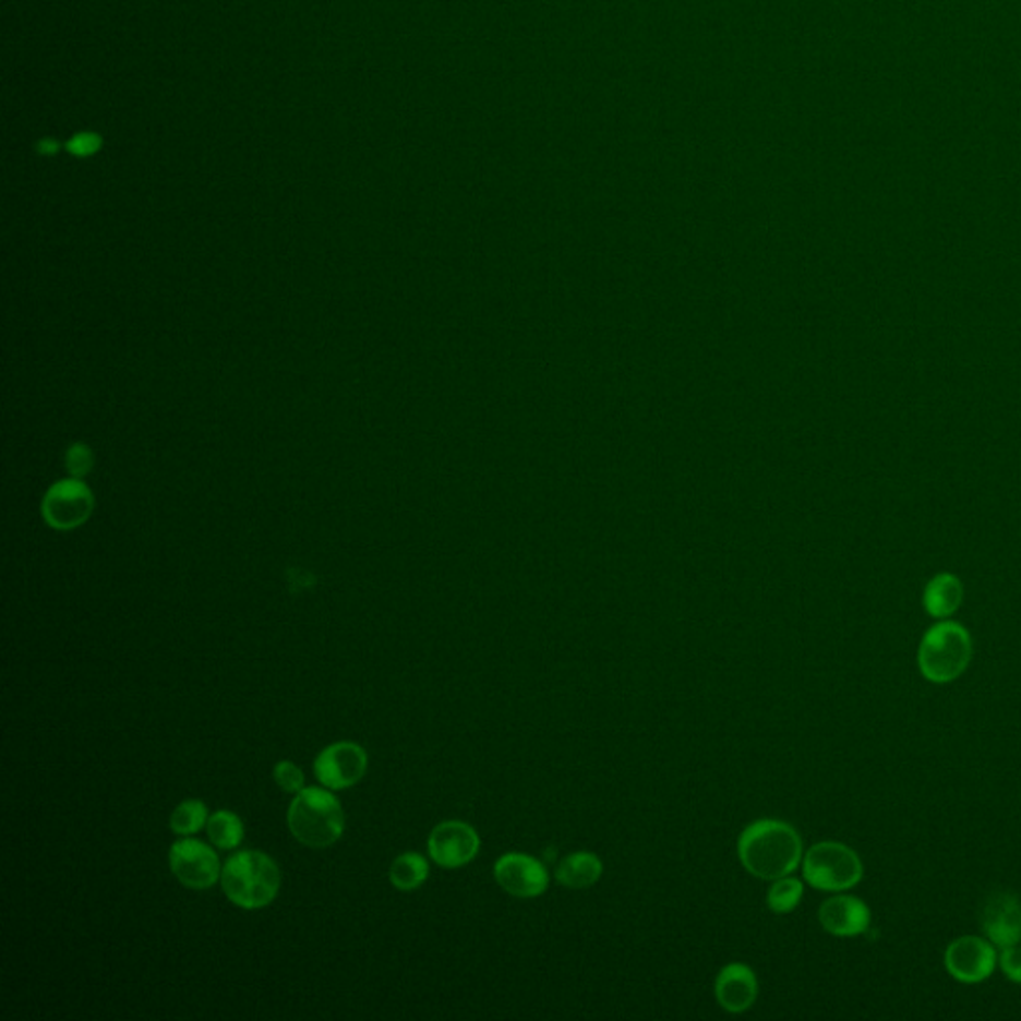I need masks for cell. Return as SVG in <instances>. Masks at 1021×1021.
Segmentation results:
<instances>
[{
  "label": "cell",
  "instance_id": "1",
  "mask_svg": "<svg viewBox=\"0 0 1021 1021\" xmlns=\"http://www.w3.org/2000/svg\"><path fill=\"white\" fill-rule=\"evenodd\" d=\"M738 858L753 876L774 882L798 868L801 836L782 820H758L738 838Z\"/></svg>",
  "mask_w": 1021,
  "mask_h": 1021
},
{
  "label": "cell",
  "instance_id": "2",
  "mask_svg": "<svg viewBox=\"0 0 1021 1021\" xmlns=\"http://www.w3.org/2000/svg\"><path fill=\"white\" fill-rule=\"evenodd\" d=\"M221 890L232 904L257 910L276 900L281 886L279 866L264 852L240 850L221 868Z\"/></svg>",
  "mask_w": 1021,
  "mask_h": 1021
},
{
  "label": "cell",
  "instance_id": "3",
  "mask_svg": "<svg viewBox=\"0 0 1021 1021\" xmlns=\"http://www.w3.org/2000/svg\"><path fill=\"white\" fill-rule=\"evenodd\" d=\"M974 657V642L970 630L941 618L929 627L917 649V666L922 676L934 685H948L960 678Z\"/></svg>",
  "mask_w": 1021,
  "mask_h": 1021
},
{
  "label": "cell",
  "instance_id": "4",
  "mask_svg": "<svg viewBox=\"0 0 1021 1021\" xmlns=\"http://www.w3.org/2000/svg\"><path fill=\"white\" fill-rule=\"evenodd\" d=\"M291 834L303 846L329 848L344 834L346 818L341 804L329 790L303 786L291 801L288 810Z\"/></svg>",
  "mask_w": 1021,
  "mask_h": 1021
},
{
  "label": "cell",
  "instance_id": "5",
  "mask_svg": "<svg viewBox=\"0 0 1021 1021\" xmlns=\"http://www.w3.org/2000/svg\"><path fill=\"white\" fill-rule=\"evenodd\" d=\"M806 882L822 892H844L860 884L864 864L852 848L842 842H818L802 860Z\"/></svg>",
  "mask_w": 1021,
  "mask_h": 1021
},
{
  "label": "cell",
  "instance_id": "6",
  "mask_svg": "<svg viewBox=\"0 0 1021 1021\" xmlns=\"http://www.w3.org/2000/svg\"><path fill=\"white\" fill-rule=\"evenodd\" d=\"M168 862L176 880L192 890H206L220 880V858L202 840H178L170 848Z\"/></svg>",
  "mask_w": 1021,
  "mask_h": 1021
},
{
  "label": "cell",
  "instance_id": "7",
  "mask_svg": "<svg viewBox=\"0 0 1021 1021\" xmlns=\"http://www.w3.org/2000/svg\"><path fill=\"white\" fill-rule=\"evenodd\" d=\"M368 753L360 744L341 741L329 744L317 755L314 774L320 784L329 790H346L356 786L368 772Z\"/></svg>",
  "mask_w": 1021,
  "mask_h": 1021
},
{
  "label": "cell",
  "instance_id": "8",
  "mask_svg": "<svg viewBox=\"0 0 1021 1021\" xmlns=\"http://www.w3.org/2000/svg\"><path fill=\"white\" fill-rule=\"evenodd\" d=\"M944 963L953 980L962 984H980L994 974L998 965V952L987 938L962 936L948 946Z\"/></svg>",
  "mask_w": 1021,
  "mask_h": 1021
},
{
  "label": "cell",
  "instance_id": "9",
  "mask_svg": "<svg viewBox=\"0 0 1021 1021\" xmlns=\"http://www.w3.org/2000/svg\"><path fill=\"white\" fill-rule=\"evenodd\" d=\"M481 846L473 826L461 820H447L431 830L428 850L435 864L442 868H461L476 858Z\"/></svg>",
  "mask_w": 1021,
  "mask_h": 1021
},
{
  "label": "cell",
  "instance_id": "10",
  "mask_svg": "<svg viewBox=\"0 0 1021 1021\" xmlns=\"http://www.w3.org/2000/svg\"><path fill=\"white\" fill-rule=\"evenodd\" d=\"M495 880L505 892L515 898H537L549 886V872L533 856L510 852L497 860Z\"/></svg>",
  "mask_w": 1021,
  "mask_h": 1021
},
{
  "label": "cell",
  "instance_id": "11",
  "mask_svg": "<svg viewBox=\"0 0 1021 1021\" xmlns=\"http://www.w3.org/2000/svg\"><path fill=\"white\" fill-rule=\"evenodd\" d=\"M982 929L987 940L998 948H1010L1021 941V902L1011 892L992 893L982 910Z\"/></svg>",
  "mask_w": 1021,
  "mask_h": 1021
},
{
  "label": "cell",
  "instance_id": "12",
  "mask_svg": "<svg viewBox=\"0 0 1021 1021\" xmlns=\"http://www.w3.org/2000/svg\"><path fill=\"white\" fill-rule=\"evenodd\" d=\"M822 928L838 938H854L870 928V908L856 896H832L818 910Z\"/></svg>",
  "mask_w": 1021,
  "mask_h": 1021
},
{
  "label": "cell",
  "instance_id": "13",
  "mask_svg": "<svg viewBox=\"0 0 1021 1021\" xmlns=\"http://www.w3.org/2000/svg\"><path fill=\"white\" fill-rule=\"evenodd\" d=\"M717 999L731 1013H743L753 1008L758 998V980L755 972L744 963H729L717 977Z\"/></svg>",
  "mask_w": 1021,
  "mask_h": 1021
},
{
  "label": "cell",
  "instance_id": "14",
  "mask_svg": "<svg viewBox=\"0 0 1021 1021\" xmlns=\"http://www.w3.org/2000/svg\"><path fill=\"white\" fill-rule=\"evenodd\" d=\"M963 601L962 580L958 579L952 573H938L932 577L924 589L922 603L929 616L934 618H948L952 616Z\"/></svg>",
  "mask_w": 1021,
  "mask_h": 1021
},
{
  "label": "cell",
  "instance_id": "15",
  "mask_svg": "<svg viewBox=\"0 0 1021 1021\" xmlns=\"http://www.w3.org/2000/svg\"><path fill=\"white\" fill-rule=\"evenodd\" d=\"M601 874H603V862L591 852L569 854L567 858L561 860L555 872L558 884L567 886L570 890L589 888L592 884L599 882Z\"/></svg>",
  "mask_w": 1021,
  "mask_h": 1021
},
{
  "label": "cell",
  "instance_id": "16",
  "mask_svg": "<svg viewBox=\"0 0 1021 1021\" xmlns=\"http://www.w3.org/2000/svg\"><path fill=\"white\" fill-rule=\"evenodd\" d=\"M430 876V864L418 852H406L397 856L389 868V880L397 890L411 892L418 890L421 884Z\"/></svg>",
  "mask_w": 1021,
  "mask_h": 1021
},
{
  "label": "cell",
  "instance_id": "17",
  "mask_svg": "<svg viewBox=\"0 0 1021 1021\" xmlns=\"http://www.w3.org/2000/svg\"><path fill=\"white\" fill-rule=\"evenodd\" d=\"M209 842L221 850H233L240 846L244 840V822L238 814L230 810H218L209 814L208 825H206Z\"/></svg>",
  "mask_w": 1021,
  "mask_h": 1021
},
{
  "label": "cell",
  "instance_id": "18",
  "mask_svg": "<svg viewBox=\"0 0 1021 1021\" xmlns=\"http://www.w3.org/2000/svg\"><path fill=\"white\" fill-rule=\"evenodd\" d=\"M208 806L202 801H184L170 816V828L178 836H192L208 825Z\"/></svg>",
  "mask_w": 1021,
  "mask_h": 1021
},
{
  "label": "cell",
  "instance_id": "19",
  "mask_svg": "<svg viewBox=\"0 0 1021 1021\" xmlns=\"http://www.w3.org/2000/svg\"><path fill=\"white\" fill-rule=\"evenodd\" d=\"M802 893H804V884L796 878L784 876L774 880V884L770 886L766 896V904L774 914H790L792 910H796V905L801 904Z\"/></svg>",
  "mask_w": 1021,
  "mask_h": 1021
},
{
  "label": "cell",
  "instance_id": "20",
  "mask_svg": "<svg viewBox=\"0 0 1021 1021\" xmlns=\"http://www.w3.org/2000/svg\"><path fill=\"white\" fill-rule=\"evenodd\" d=\"M274 778H276L279 789L284 790V792H293V794H298L303 789V782H305L302 770L290 760H281V762L274 766Z\"/></svg>",
  "mask_w": 1021,
  "mask_h": 1021
},
{
  "label": "cell",
  "instance_id": "21",
  "mask_svg": "<svg viewBox=\"0 0 1021 1021\" xmlns=\"http://www.w3.org/2000/svg\"><path fill=\"white\" fill-rule=\"evenodd\" d=\"M103 148V136L96 132H79L67 142V152L76 158H91Z\"/></svg>",
  "mask_w": 1021,
  "mask_h": 1021
},
{
  "label": "cell",
  "instance_id": "22",
  "mask_svg": "<svg viewBox=\"0 0 1021 1021\" xmlns=\"http://www.w3.org/2000/svg\"><path fill=\"white\" fill-rule=\"evenodd\" d=\"M998 962L1006 977H1010L1016 984H1021V946L1016 944L1010 948H1004L1001 956H998Z\"/></svg>",
  "mask_w": 1021,
  "mask_h": 1021
},
{
  "label": "cell",
  "instance_id": "23",
  "mask_svg": "<svg viewBox=\"0 0 1021 1021\" xmlns=\"http://www.w3.org/2000/svg\"><path fill=\"white\" fill-rule=\"evenodd\" d=\"M60 151V142L55 139H43L36 142V152L40 156H55Z\"/></svg>",
  "mask_w": 1021,
  "mask_h": 1021
}]
</instances>
